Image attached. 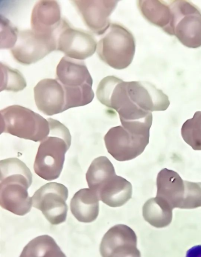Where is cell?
<instances>
[{
	"instance_id": "obj_8",
	"label": "cell",
	"mask_w": 201,
	"mask_h": 257,
	"mask_svg": "<svg viewBox=\"0 0 201 257\" xmlns=\"http://www.w3.org/2000/svg\"><path fill=\"white\" fill-rule=\"evenodd\" d=\"M68 196V190L64 185L48 183L35 192L32 197V205L42 212L51 224L57 225L66 220Z\"/></svg>"
},
{
	"instance_id": "obj_16",
	"label": "cell",
	"mask_w": 201,
	"mask_h": 257,
	"mask_svg": "<svg viewBox=\"0 0 201 257\" xmlns=\"http://www.w3.org/2000/svg\"><path fill=\"white\" fill-rule=\"evenodd\" d=\"M61 22L60 8L57 1L42 0L34 6L31 17V26L34 31L54 34Z\"/></svg>"
},
{
	"instance_id": "obj_4",
	"label": "cell",
	"mask_w": 201,
	"mask_h": 257,
	"mask_svg": "<svg viewBox=\"0 0 201 257\" xmlns=\"http://www.w3.org/2000/svg\"><path fill=\"white\" fill-rule=\"evenodd\" d=\"M135 48V39L131 31L122 25L111 23L105 35L97 44L96 52L106 64L121 70L132 63Z\"/></svg>"
},
{
	"instance_id": "obj_2",
	"label": "cell",
	"mask_w": 201,
	"mask_h": 257,
	"mask_svg": "<svg viewBox=\"0 0 201 257\" xmlns=\"http://www.w3.org/2000/svg\"><path fill=\"white\" fill-rule=\"evenodd\" d=\"M0 204L1 207L19 216L31 209L32 199L28 189L32 183V174L26 165L18 158L0 161Z\"/></svg>"
},
{
	"instance_id": "obj_17",
	"label": "cell",
	"mask_w": 201,
	"mask_h": 257,
	"mask_svg": "<svg viewBox=\"0 0 201 257\" xmlns=\"http://www.w3.org/2000/svg\"><path fill=\"white\" fill-rule=\"evenodd\" d=\"M96 192L103 203L112 207H117L124 205L131 198L132 186L126 179L115 174L106 179Z\"/></svg>"
},
{
	"instance_id": "obj_14",
	"label": "cell",
	"mask_w": 201,
	"mask_h": 257,
	"mask_svg": "<svg viewBox=\"0 0 201 257\" xmlns=\"http://www.w3.org/2000/svg\"><path fill=\"white\" fill-rule=\"evenodd\" d=\"M36 105L46 115H53L65 111V96L62 85L57 79L45 78L34 88Z\"/></svg>"
},
{
	"instance_id": "obj_22",
	"label": "cell",
	"mask_w": 201,
	"mask_h": 257,
	"mask_svg": "<svg viewBox=\"0 0 201 257\" xmlns=\"http://www.w3.org/2000/svg\"><path fill=\"white\" fill-rule=\"evenodd\" d=\"M19 257H66L55 240L48 235L32 239L24 247Z\"/></svg>"
},
{
	"instance_id": "obj_27",
	"label": "cell",
	"mask_w": 201,
	"mask_h": 257,
	"mask_svg": "<svg viewBox=\"0 0 201 257\" xmlns=\"http://www.w3.org/2000/svg\"><path fill=\"white\" fill-rule=\"evenodd\" d=\"M19 31L7 18L1 16V49H12L18 38Z\"/></svg>"
},
{
	"instance_id": "obj_26",
	"label": "cell",
	"mask_w": 201,
	"mask_h": 257,
	"mask_svg": "<svg viewBox=\"0 0 201 257\" xmlns=\"http://www.w3.org/2000/svg\"><path fill=\"white\" fill-rule=\"evenodd\" d=\"M1 91L18 92L27 86L25 79L19 70L2 63H1Z\"/></svg>"
},
{
	"instance_id": "obj_5",
	"label": "cell",
	"mask_w": 201,
	"mask_h": 257,
	"mask_svg": "<svg viewBox=\"0 0 201 257\" xmlns=\"http://www.w3.org/2000/svg\"><path fill=\"white\" fill-rule=\"evenodd\" d=\"M0 112L1 133L34 142H41L49 134L48 120L28 108L13 105Z\"/></svg>"
},
{
	"instance_id": "obj_7",
	"label": "cell",
	"mask_w": 201,
	"mask_h": 257,
	"mask_svg": "<svg viewBox=\"0 0 201 257\" xmlns=\"http://www.w3.org/2000/svg\"><path fill=\"white\" fill-rule=\"evenodd\" d=\"M57 48L54 34H42L32 30L19 32L18 40L11 49L14 59L19 63L30 65L43 59Z\"/></svg>"
},
{
	"instance_id": "obj_11",
	"label": "cell",
	"mask_w": 201,
	"mask_h": 257,
	"mask_svg": "<svg viewBox=\"0 0 201 257\" xmlns=\"http://www.w3.org/2000/svg\"><path fill=\"white\" fill-rule=\"evenodd\" d=\"M135 232L124 224L110 228L104 235L99 246L102 257H141L137 247Z\"/></svg>"
},
{
	"instance_id": "obj_9",
	"label": "cell",
	"mask_w": 201,
	"mask_h": 257,
	"mask_svg": "<svg viewBox=\"0 0 201 257\" xmlns=\"http://www.w3.org/2000/svg\"><path fill=\"white\" fill-rule=\"evenodd\" d=\"M149 141V135L132 132L122 125L111 128L104 137L108 153L118 161L131 160L141 155Z\"/></svg>"
},
{
	"instance_id": "obj_1",
	"label": "cell",
	"mask_w": 201,
	"mask_h": 257,
	"mask_svg": "<svg viewBox=\"0 0 201 257\" xmlns=\"http://www.w3.org/2000/svg\"><path fill=\"white\" fill-rule=\"evenodd\" d=\"M125 82L115 76L104 77L99 83L96 95L98 101L119 114L122 125L134 132H147L152 123V114L136 105L130 98Z\"/></svg>"
},
{
	"instance_id": "obj_6",
	"label": "cell",
	"mask_w": 201,
	"mask_h": 257,
	"mask_svg": "<svg viewBox=\"0 0 201 257\" xmlns=\"http://www.w3.org/2000/svg\"><path fill=\"white\" fill-rule=\"evenodd\" d=\"M172 14V36L184 46L196 49L201 47V10L191 2L168 1Z\"/></svg>"
},
{
	"instance_id": "obj_15",
	"label": "cell",
	"mask_w": 201,
	"mask_h": 257,
	"mask_svg": "<svg viewBox=\"0 0 201 257\" xmlns=\"http://www.w3.org/2000/svg\"><path fill=\"white\" fill-rule=\"evenodd\" d=\"M156 197L165 201L173 209L181 208L183 200L184 181L174 171L163 168L156 179Z\"/></svg>"
},
{
	"instance_id": "obj_18",
	"label": "cell",
	"mask_w": 201,
	"mask_h": 257,
	"mask_svg": "<svg viewBox=\"0 0 201 257\" xmlns=\"http://www.w3.org/2000/svg\"><path fill=\"white\" fill-rule=\"evenodd\" d=\"M56 79L63 86H92L91 76L83 61L63 57L56 67Z\"/></svg>"
},
{
	"instance_id": "obj_21",
	"label": "cell",
	"mask_w": 201,
	"mask_h": 257,
	"mask_svg": "<svg viewBox=\"0 0 201 257\" xmlns=\"http://www.w3.org/2000/svg\"><path fill=\"white\" fill-rule=\"evenodd\" d=\"M142 213L144 219L157 228L168 225L172 218V209L165 201L156 196L144 203Z\"/></svg>"
},
{
	"instance_id": "obj_20",
	"label": "cell",
	"mask_w": 201,
	"mask_h": 257,
	"mask_svg": "<svg viewBox=\"0 0 201 257\" xmlns=\"http://www.w3.org/2000/svg\"><path fill=\"white\" fill-rule=\"evenodd\" d=\"M137 5L145 19L172 36V14L168 1L139 0Z\"/></svg>"
},
{
	"instance_id": "obj_3",
	"label": "cell",
	"mask_w": 201,
	"mask_h": 257,
	"mask_svg": "<svg viewBox=\"0 0 201 257\" xmlns=\"http://www.w3.org/2000/svg\"><path fill=\"white\" fill-rule=\"evenodd\" d=\"M47 120L50 133L38 147L34 170L40 177L52 181L57 179L61 173L71 137L69 130L61 122L51 118Z\"/></svg>"
},
{
	"instance_id": "obj_25",
	"label": "cell",
	"mask_w": 201,
	"mask_h": 257,
	"mask_svg": "<svg viewBox=\"0 0 201 257\" xmlns=\"http://www.w3.org/2000/svg\"><path fill=\"white\" fill-rule=\"evenodd\" d=\"M185 142L194 150H201V111H196L191 118L186 120L181 128Z\"/></svg>"
},
{
	"instance_id": "obj_19",
	"label": "cell",
	"mask_w": 201,
	"mask_h": 257,
	"mask_svg": "<svg viewBox=\"0 0 201 257\" xmlns=\"http://www.w3.org/2000/svg\"><path fill=\"white\" fill-rule=\"evenodd\" d=\"M99 200L95 191L90 188L81 189L71 199V212L79 222H91L98 216Z\"/></svg>"
},
{
	"instance_id": "obj_10",
	"label": "cell",
	"mask_w": 201,
	"mask_h": 257,
	"mask_svg": "<svg viewBox=\"0 0 201 257\" xmlns=\"http://www.w3.org/2000/svg\"><path fill=\"white\" fill-rule=\"evenodd\" d=\"M54 35L56 50L70 58L83 60L91 56L96 50L97 43L91 34L72 27L65 20H62Z\"/></svg>"
},
{
	"instance_id": "obj_24",
	"label": "cell",
	"mask_w": 201,
	"mask_h": 257,
	"mask_svg": "<svg viewBox=\"0 0 201 257\" xmlns=\"http://www.w3.org/2000/svg\"><path fill=\"white\" fill-rule=\"evenodd\" d=\"M63 86V85H62ZM65 96V110L70 108L84 106L94 98L92 85L85 84L76 87L63 86Z\"/></svg>"
},
{
	"instance_id": "obj_13",
	"label": "cell",
	"mask_w": 201,
	"mask_h": 257,
	"mask_svg": "<svg viewBox=\"0 0 201 257\" xmlns=\"http://www.w3.org/2000/svg\"><path fill=\"white\" fill-rule=\"evenodd\" d=\"M125 85L131 100L145 111H164L170 104L168 96L148 81L125 82Z\"/></svg>"
},
{
	"instance_id": "obj_23",
	"label": "cell",
	"mask_w": 201,
	"mask_h": 257,
	"mask_svg": "<svg viewBox=\"0 0 201 257\" xmlns=\"http://www.w3.org/2000/svg\"><path fill=\"white\" fill-rule=\"evenodd\" d=\"M116 174L113 165L105 156L94 159L86 173V180L90 189L96 191L108 177Z\"/></svg>"
},
{
	"instance_id": "obj_12",
	"label": "cell",
	"mask_w": 201,
	"mask_h": 257,
	"mask_svg": "<svg viewBox=\"0 0 201 257\" xmlns=\"http://www.w3.org/2000/svg\"><path fill=\"white\" fill-rule=\"evenodd\" d=\"M80 15L84 24L93 33L102 35L110 26L109 17L118 1L106 0H75L71 1Z\"/></svg>"
},
{
	"instance_id": "obj_28",
	"label": "cell",
	"mask_w": 201,
	"mask_h": 257,
	"mask_svg": "<svg viewBox=\"0 0 201 257\" xmlns=\"http://www.w3.org/2000/svg\"><path fill=\"white\" fill-rule=\"evenodd\" d=\"M185 257H201V244L193 246L186 252Z\"/></svg>"
}]
</instances>
